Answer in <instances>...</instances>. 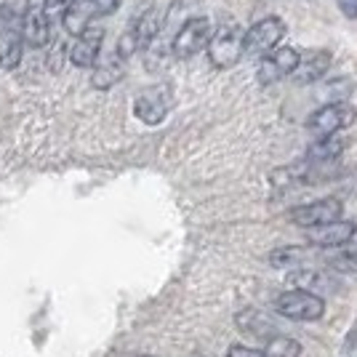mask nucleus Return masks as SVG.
I'll list each match as a JSON object with an SVG mask.
<instances>
[{"label":"nucleus","mask_w":357,"mask_h":357,"mask_svg":"<svg viewBox=\"0 0 357 357\" xmlns=\"http://www.w3.org/2000/svg\"><path fill=\"white\" fill-rule=\"evenodd\" d=\"M102 43H105V30L102 27H91L80 38H75V43L70 45V61L75 67H96L99 54H102Z\"/></svg>","instance_id":"11"},{"label":"nucleus","mask_w":357,"mask_h":357,"mask_svg":"<svg viewBox=\"0 0 357 357\" xmlns=\"http://www.w3.org/2000/svg\"><path fill=\"white\" fill-rule=\"evenodd\" d=\"M134 32H136V43H139V51H144L149 45L158 40V32L163 30V16L158 8H149L144 14L136 19L134 24Z\"/></svg>","instance_id":"17"},{"label":"nucleus","mask_w":357,"mask_h":357,"mask_svg":"<svg viewBox=\"0 0 357 357\" xmlns=\"http://www.w3.org/2000/svg\"><path fill=\"white\" fill-rule=\"evenodd\" d=\"M24 22H0V67L16 70L24 56Z\"/></svg>","instance_id":"9"},{"label":"nucleus","mask_w":357,"mask_h":357,"mask_svg":"<svg viewBox=\"0 0 357 357\" xmlns=\"http://www.w3.org/2000/svg\"><path fill=\"white\" fill-rule=\"evenodd\" d=\"M275 312L283 314L285 320H294V323H312V320L323 317L326 301H323L320 294H310V291L294 288V291H285V294L278 296Z\"/></svg>","instance_id":"2"},{"label":"nucleus","mask_w":357,"mask_h":357,"mask_svg":"<svg viewBox=\"0 0 357 357\" xmlns=\"http://www.w3.org/2000/svg\"><path fill=\"white\" fill-rule=\"evenodd\" d=\"M96 14H99V11H96L93 0H73V3H70V8L64 11L61 24H64V30L70 32V35L80 38L83 32L93 27V16Z\"/></svg>","instance_id":"13"},{"label":"nucleus","mask_w":357,"mask_h":357,"mask_svg":"<svg viewBox=\"0 0 357 357\" xmlns=\"http://www.w3.org/2000/svg\"><path fill=\"white\" fill-rule=\"evenodd\" d=\"M344 216V206L342 200L336 197H320V200H312V203H304L288 213V219L301 227V229H317V227H326V224L339 222Z\"/></svg>","instance_id":"7"},{"label":"nucleus","mask_w":357,"mask_h":357,"mask_svg":"<svg viewBox=\"0 0 357 357\" xmlns=\"http://www.w3.org/2000/svg\"><path fill=\"white\" fill-rule=\"evenodd\" d=\"M120 61H123L120 56H118V59L112 56V59L107 61V64H102V67L93 73V86H96V89H109V86H115L120 77H123Z\"/></svg>","instance_id":"22"},{"label":"nucleus","mask_w":357,"mask_h":357,"mask_svg":"<svg viewBox=\"0 0 357 357\" xmlns=\"http://www.w3.org/2000/svg\"><path fill=\"white\" fill-rule=\"evenodd\" d=\"M326 264L331 272H342V275H357V245H344L326 256Z\"/></svg>","instance_id":"20"},{"label":"nucleus","mask_w":357,"mask_h":357,"mask_svg":"<svg viewBox=\"0 0 357 357\" xmlns=\"http://www.w3.org/2000/svg\"><path fill=\"white\" fill-rule=\"evenodd\" d=\"M211 38H213V27H211L206 16L187 19L174 35V56L176 59H192L200 51H208Z\"/></svg>","instance_id":"5"},{"label":"nucleus","mask_w":357,"mask_h":357,"mask_svg":"<svg viewBox=\"0 0 357 357\" xmlns=\"http://www.w3.org/2000/svg\"><path fill=\"white\" fill-rule=\"evenodd\" d=\"M285 38V22L280 16H264L256 24L245 30V56L264 59L275 48H280V40Z\"/></svg>","instance_id":"4"},{"label":"nucleus","mask_w":357,"mask_h":357,"mask_svg":"<svg viewBox=\"0 0 357 357\" xmlns=\"http://www.w3.org/2000/svg\"><path fill=\"white\" fill-rule=\"evenodd\" d=\"M357 235V224L349 219H339L326 227H317V229H307V243L317 245V248H344L349 245V240Z\"/></svg>","instance_id":"10"},{"label":"nucleus","mask_w":357,"mask_h":357,"mask_svg":"<svg viewBox=\"0 0 357 357\" xmlns=\"http://www.w3.org/2000/svg\"><path fill=\"white\" fill-rule=\"evenodd\" d=\"M174 107V96L168 86H155L139 93V99L134 102V115L147 126H160L168 112Z\"/></svg>","instance_id":"8"},{"label":"nucleus","mask_w":357,"mask_h":357,"mask_svg":"<svg viewBox=\"0 0 357 357\" xmlns=\"http://www.w3.org/2000/svg\"><path fill=\"white\" fill-rule=\"evenodd\" d=\"M291 283H296L301 291H331L333 288V278L323 272V269H296L294 275H291Z\"/></svg>","instance_id":"19"},{"label":"nucleus","mask_w":357,"mask_h":357,"mask_svg":"<svg viewBox=\"0 0 357 357\" xmlns=\"http://www.w3.org/2000/svg\"><path fill=\"white\" fill-rule=\"evenodd\" d=\"M227 357H269L264 349H253V347H245V344H232L227 349Z\"/></svg>","instance_id":"23"},{"label":"nucleus","mask_w":357,"mask_h":357,"mask_svg":"<svg viewBox=\"0 0 357 357\" xmlns=\"http://www.w3.org/2000/svg\"><path fill=\"white\" fill-rule=\"evenodd\" d=\"M331 64H333V54L326 51V48H314V51H307V54H301V64H298L296 70V83H304V86H310V83H317V80H323L331 70Z\"/></svg>","instance_id":"12"},{"label":"nucleus","mask_w":357,"mask_h":357,"mask_svg":"<svg viewBox=\"0 0 357 357\" xmlns=\"http://www.w3.org/2000/svg\"><path fill=\"white\" fill-rule=\"evenodd\" d=\"M245 56V30L229 22L213 32L208 45V61L216 70H232Z\"/></svg>","instance_id":"1"},{"label":"nucleus","mask_w":357,"mask_h":357,"mask_svg":"<svg viewBox=\"0 0 357 357\" xmlns=\"http://www.w3.org/2000/svg\"><path fill=\"white\" fill-rule=\"evenodd\" d=\"M93 6H96L99 16H109V14H115L120 6H123V0H93Z\"/></svg>","instance_id":"24"},{"label":"nucleus","mask_w":357,"mask_h":357,"mask_svg":"<svg viewBox=\"0 0 357 357\" xmlns=\"http://www.w3.org/2000/svg\"><path fill=\"white\" fill-rule=\"evenodd\" d=\"M51 19L45 16L43 6H32L30 14H27V22H24V40L32 48H43L51 40Z\"/></svg>","instance_id":"15"},{"label":"nucleus","mask_w":357,"mask_h":357,"mask_svg":"<svg viewBox=\"0 0 357 357\" xmlns=\"http://www.w3.org/2000/svg\"><path fill=\"white\" fill-rule=\"evenodd\" d=\"M310 259H312V251L301 245H285L269 253V264L278 269H301Z\"/></svg>","instance_id":"18"},{"label":"nucleus","mask_w":357,"mask_h":357,"mask_svg":"<svg viewBox=\"0 0 357 357\" xmlns=\"http://www.w3.org/2000/svg\"><path fill=\"white\" fill-rule=\"evenodd\" d=\"M357 120V107L349 105V102H328L320 109H314L310 120H307V131L314 134L317 139L320 136H333L342 134L344 128L355 126Z\"/></svg>","instance_id":"3"},{"label":"nucleus","mask_w":357,"mask_h":357,"mask_svg":"<svg viewBox=\"0 0 357 357\" xmlns=\"http://www.w3.org/2000/svg\"><path fill=\"white\" fill-rule=\"evenodd\" d=\"M238 326L243 328L245 333H251V336H256V339H261L264 344L272 342L275 336H280V331L275 328V323L269 320L267 314L256 312V310H243V312L238 314Z\"/></svg>","instance_id":"16"},{"label":"nucleus","mask_w":357,"mask_h":357,"mask_svg":"<svg viewBox=\"0 0 357 357\" xmlns=\"http://www.w3.org/2000/svg\"><path fill=\"white\" fill-rule=\"evenodd\" d=\"M344 149H347V139H344V136H339V134L320 136V139H314L312 144L307 147L304 160L312 165H328V163H333L336 158H342Z\"/></svg>","instance_id":"14"},{"label":"nucleus","mask_w":357,"mask_h":357,"mask_svg":"<svg viewBox=\"0 0 357 357\" xmlns=\"http://www.w3.org/2000/svg\"><path fill=\"white\" fill-rule=\"evenodd\" d=\"M336 6L347 19H357V0H336Z\"/></svg>","instance_id":"25"},{"label":"nucleus","mask_w":357,"mask_h":357,"mask_svg":"<svg viewBox=\"0 0 357 357\" xmlns=\"http://www.w3.org/2000/svg\"><path fill=\"white\" fill-rule=\"evenodd\" d=\"M298 64H301V51L294 48V45H280L269 56L259 61L256 80H259V86H275L285 77H294Z\"/></svg>","instance_id":"6"},{"label":"nucleus","mask_w":357,"mask_h":357,"mask_svg":"<svg viewBox=\"0 0 357 357\" xmlns=\"http://www.w3.org/2000/svg\"><path fill=\"white\" fill-rule=\"evenodd\" d=\"M264 352H267L269 357H298L301 355V344H298L296 339L280 333V336H275L272 342H267Z\"/></svg>","instance_id":"21"}]
</instances>
